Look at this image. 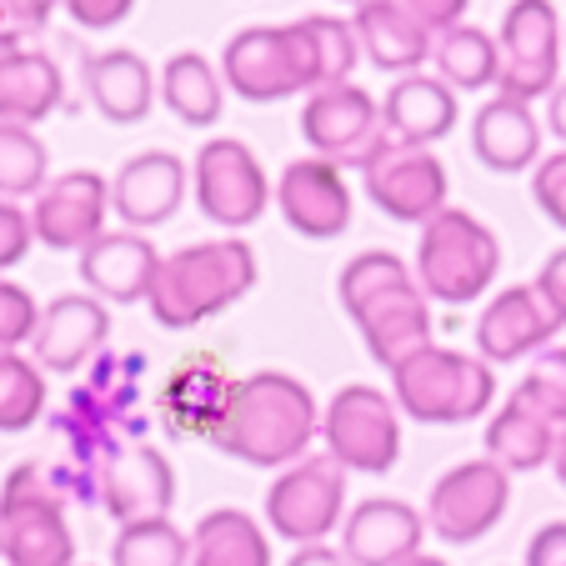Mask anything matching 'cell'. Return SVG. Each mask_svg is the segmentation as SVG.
I'll return each mask as SVG.
<instances>
[{
  "label": "cell",
  "instance_id": "cell-1",
  "mask_svg": "<svg viewBox=\"0 0 566 566\" xmlns=\"http://www.w3.org/2000/svg\"><path fill=\"white\" fill-rule=\"evenodd\" d=\"M321 437V407L311 386L291 371H251L231 386L226 411L211 431V447L247 467H276L311 457Z\"/></svg>",
  "mask_w": 566,
  "mask_h": 566
},
{
  "label": "cell",
  "instance_id": "cell-2",
  "mask_svg": "<svg viewBox=\"0 0 566 566\" xmlns=\"http://www.w3.org/2000/svg\"><path fill=\"white\" fill-rule=\"evenodd\" d=\"M342 306L376 366L396 371L431 346V301L396 251H361L342 271Z\"/></svg>",
  "mask_w": 566,
  "mask_h": 566
},
{
  "label": "cell",
  "instance_id": "cell-3",
  "mask_svg": "<svg viewBox=\"0 0 566 566\" xmlns=\"http://www.w3.org/2000/svg\"><path fill=\"white\" fill-rule=\"evenodd\" d=\"M256 251L235 235H221V241H196V247H181L171 256H160L156 286H150L146 306L150 316L166 326V332H191L201 321L231 311L241 296H251L256 286Z\"/></svg>",
  "mask_w": 566,
  "mask_h": 566
},
{
  "label": "cell",
  "instance_id": "cell-4",
  "mask_svg": "<svg viewBox=\"0 0 566 566\" xmlns=\"http://www.w3.org/2000/svg\"><path fill=\"white\" fill-rule=\"evenodd\" d=\"M391 396L401 417L427 421V427H461V421H476L492 411L496 371L481 356L431 342L427 352L407 356L391 371Z\"/></svg>",
  "mask_w": 566,
  "mask_h": 566
},
{
  "label": "cell",
  "instance_id": "cell-5",
  "mask_svg": "<svg viewBox=\"0 0 566 566\" xmlns=\"http://www.w3.org/2000/svg\"><path fill=\"white\" fill-rule=\"evenodd\" d=\"M496 271H502V241L486 221H476L461 206L437 211L421 226L417 241V286L427 301L441 306H471L492 291Z\"/></svg>",
  "mask_w": 566,
  "mask_h": 566
},
{
  "label": "cell",
  "instance_id": "cell-6",
  "mask_svg": "<svg viewBox=\"0 0 566 566\" xmlns=\"http://www.w3.org/2000/svg\"><path fill=\"white\" fill-rule=\"evenodd\" d=\"M0 556L6 566H75L65 492L41 461H25L0 486Z\"/></svg>",
  "mask_w": 566,
  "mask_h": 566
},
{
  "label": "cell",
  "instance_id": "cell-7",
  "mask_svg": "<svg viewBox=\"0 0 566 566\" xmlns=\"http://www.w3.org/2000/svg\"><path fill=\"white\" fill-rule=\"evenodd\" d=\"M321 441L326 457H336L346 471L386 476L401 461V407L391 391L376 386H342L321 411Z\"/></svg>",
  "mask_w": 566,
  "mask_h": 566
},
{
  "label": "cell",
  "instance_id": "cell-8",
  "mask_svg": "<svg viewBox=\"0 0 566 566\" xmlns=\"http://www.w3.org/2000/svg\"><path fill=\"white\" fill-rule=\"evenodd\" d=\"M346 476L336 457H301L266 486V526L281 542L316 546L346 522Z\"/></svg>",
  "mask_w": 566,
  "mask_h": 566
},
{
  "label": "cell",
  "instance_id": "cell-9",
  "mask_svg": "<svg viewBox=\"0 0 566 566\" xmlns=\"http://www.w3.org/2000/svg\"><path fill=\"white\" fill-rule=\"evenodd\" d=\"M191 196L206 221L226 226V231H247L276 201V186L266 181V166L256 160V150L247 140L216 136L191 160Z\"/></svg>",
  "mask_w": 566,
  "mask_h": 566
},
{
  "label": "cell",
  "instance_id": "cell-10",
  "mask_svg": "<svg viewBox=\"0 0 566 566\" xmlns=\"http://www.w3.org/2000/svg\"><path fill=\"white\" fill-rule=\"evenodd\" d=\"M502 86L496 96L526 101L562 86V15L552 0H512L502 15Z\"/></svg>",
  "mask_w": 566,
  "mask_h": 566
},
{
  "label": "cell",
  "instance_id": "cell-11",
  "mask_svg": "<svg viewBox=\"0 0 566 566\" xmlns=\"http://www.w3.org/2000/svg\"><path fill=\"white\" fill-rule=\"evenodd\" d=\"M506 506H512V471H502L492 457L461 461V467L441 471L437 486H431L427 532H437L451 546L481 542L486 532H496Z\"/></svg>",
  "mask_w": 566,
  "mask_h": 566
},
{
  "label": "cell",
  "instance_id": "cell-12",
  "mask_svg": "<svg viewBox=\"0 0 566 566\" xmlns=\"http://www.w3.org/2000/svg\"><path fill=\"white\" fill-rule=\"evenodd\" d=\"M361 181L376 211L401 226H427L437 211H447V166L427 146L381 140L376 156L361 166Z\"/></svg>",
  "mask_w": 566,
  "mask_h": 566
},
{
  "label": "cell",
  "instance_id": "cell-13",
  "mask_svg": "<svg viewBox=\"0 0 566 566\" xmlns=\"http://www.w3.org/2000/svg\"><path fill=\"white\" fill-rule=\"evenodd\" d=\"M301 136H306L311 156L361 171L366 160L376 156V146L386 140L381 101H376L366 86H356V81L311 91L306 106H301Z\"/></svg>",
  "mask_w": 566,
  "mask_h": 566
},
{
  "label": "cell",
  "instance_id": "cell-14",
  "mask_svg": "<svg viewBox=\"0 0 566 566\" xmlns=\"http://www.w3.org/2000/svg\"><path fill=\"white\" fill-rule=\"evenodd\" d=\"M221 81L251 106L286 96H306V75L291 51L286 25H247L235 31L221 51Z\"/></svg>",
  "mask_w": 566,
  "mask_h": 566
},
{
  "label": "cell",
  "instance_id": "cell-15",
  "mask_svg": "<svg viewBox=\"0 0 566 566\" xmlns=\"http://www.w3.org/2000/svg\"><path fill=\"white\" fill-rule=\"evenodd\" d=\"M111 216V181L101 171H65L35 196L31 226L35 241L51 251H86L106 235Z\"/></svg>",
  "mask_w": 566,
  "mask_h": 566
},
{
  "label": "cell",
  "instance_id": "cell-16",
  "mask_svg": "<svg viewBox=\"0 0 566 566\" xmlns=\"http://www.w3.org/2000/svg\"><path fill=\"white\" fill-rule=\"evenodd\" d=\"M276 206L291 231L311 235V241H336V235H346L352 211H356L342 166H332V160H321V156H301L281 171Z\"/></svg>",
  "mask_w": 566,
  "mask_h": 566
},
{
  "label": "cell",
  "instance_id": "cell-17",
  "mask_svg": "<svg viewBox=\"0 0 566 566\" xmlns=\"http://www.w3.org/2000/svg\"><path fill=\"white\" fill-rule=\"evenodd\" d=\"M191 191V166L171 150H140L111 176V211L126 231H156L181 211Z\"/></svg>",
  "mask_w": 566,
  "mask_h": 566
},
{
  "label": "cell",
  "instance_id": "cell-18",
  "mask_svg": "<svg viewBox=\"0 0 566 566\" xmlns=\"http://www.w3.org/2000/svg\"><path fill=\"white\" fill-rule=\"evenodd\" d=\"M421 542H427V512L396 496H366L342 522V552L352 566H401L421 556Z\"/></svg>",
  "mask_w": 566,
  "mask_h": 566
},
{
  "label": "cell",
  "instance_id": "cell-19",
  "mask_svg": "<svg viewBox=\"0 0 566 566\" xmlns=\"http://www.w3.org/2000/svg\"><path fill=\"white\" fill-rule=\"evenodd\" d=\"M111 336V311L101 296H55L51 306H41V326L31 336V356L41 371H81L86 361H96L101 346Z\"/></svg>",
  "mask_w": 566,
  "mask_h": 566
},
{
  "label": "cell",
  "instance_id": "cell-20",
  "mask_svg": "<svg viewBox=\"0 0 566 566\" xmlns=\"http://www.w3.org/2000/svg\"><path fill=\"white\" fill-rule=\"evenodd\" d=\"M556 332H562V326H556V316L546 311V301L536 296V286H506L481 306L476 356L492 366L522 361V356H542Z\"/></svg>",
  "mask_w": 566,
  "mask_h": 566
},
{
  "label": "cell",
  "instance_id": "cell-21",
  "mask_svg": "<svg viewBox=\"0 0 566 566\" xmlns=\"http://www.w3.org/2000/svg\"><path fill=\"white\" fill-rule=\"evenodd\" d=\"M101 502L120 526L171 516L176 506V471L156 447H120L101 467Z\"/></svg>",
  "mask_w": 566,
  "mask_h": 566
},
{
  "label": "cell",
  "instance_id": "cell-22",
  "mask_svg": "<svg viewBox=\"0 0 566 566\" xmlns=\"http://www.w3.org/2000/svg\"><path fill=\"white\" fill-rule=\"evenodd\" d=\"M160 271V251L150 247L146 231H106L101 241H91L81 251V281H86L91 296L116 301V306H136L150 296Z\"/></svg>",
  "mask_w": 566,
  "mask_h": 566
},
{
  "label": "cell",
  "instance_id": "cell-23",
  "mask_svg": "<svg viewBox=\"0 0 566 566\" xmlns=\"http://www.w3.org/2000/svg\"><path fill=\"white\" fill-rule=\"evenodd\" d=\"M461 101L457 91L441 81V75H396L391 91L381 96V126L386 140H401V146H437L457 130Z\"/></svg>",
  "mask_w": 566,
  "mask_h": 566
},
{
  "label": "cell",
  "instance_id": "cell-24",
  "mask_svg": "<svg viewBox=\"0 0 566 566\" xmlns=\"http://www.w3.org/2000/svg\"><path fill=\"white\" fill-rule=\"evenodd\" d=\"M65 75L45 51L25 45L21 35H0V120L41 126L61 111Z\"/></svg>",
  "mask_w": 566,
  "mask_h": 566
},
{
  "label": "cell",
  "instance_id": "cell-25",
  "mask_svg": "<svg viewBox=\"0 0 566 566\" xmlns=\"http://www.w3.org/2000/svg\"><path fill=\"white\" fill-rule=\"evenodd\" d=\"M471 150L486 171L496 176H522L542 166V120L526 101L492 96L471 120Z\"/></svg>",
  "mask_w": 566,
  "mask_h": 566
},
{
  "label": "cell",
  "instance_id": "cell-26",
  "mask_svg": "<svg viewBox=\"0 0 566 566\" xmlns=\"http://www.w3.org/2000/svg\"><path fill=\"white\" fill-rule=\"evenodd\" d=\"M86 71V91H91V106L111 120V126H136V120L150 116L156 106V71L146 65V55L126 51H91L81 61Z\"/></svg>",
  "mask_w": 566,
  "mask_h": 566
},
{
  "label": "cell",
  "instance_id": "cell-27",
  "mask_svg": "<svg viewBox=\"0 0 566 566\" xmlns=\"http://www.w3.org/2000/svg\"><path fill=\"white\" fill-rule=\"evenodd\" d=\"M352 25H356V41H361L366 61L386 75H417L431 61V45H437V35L421 21H411L396 0H361Z\"/></svg>",
  "mask_w": 566,
  "mask_h": 566
},
{
  "label": "cell",
  "instance_id": "cell-28",
  "mask_svg": "<svg viewBox=\"0 0 566 566\" xmlns=\"http://www.w3.org/2000/svg\"><path fill=\"white\" fill-rule=\"evenodd\" d=\"M231 376L221 371L216 356H186V366H176L166 391H160V411L171 421V431L181 437H206L211 441L216 421L226 411V396H231Z\"/></svg>",
  "mask_w": 566,
  "mask_h": 566
},
{
  "label": "cell",
  "instance_id": "cell-29",
  "mask_svg": "<svg viewBox=\"0 0 566 566\" xmlns=\"http://www.w3.org/2000/svg\"><path fill=\"white\" fill-rule=\"evenodd\" d=\"M291 51L301 61V75H306V96L326 86H346L356 71V55H361V41H356L352 21H336V15H301V21L286 25Z\"/></svg>",
  "mask_w": 566,
  "mask_h": 566
},
{
  "label": "cell",
  "instance_id": "cell-30",
  "mask_svg": "<svg viewBox=\"0 0 566 566\" xmlns=\"http://www.w3.org/2000/svg\"><path fill=\"white\" fill-rule=\"evenodd\" d=\"M191 566H271V536L241 506H216L191 532Z\"/></svg>",
  "mask_w": 566,
  "mask_h": 566
},
{
  "label": "cell",
  "instance_id": "cell-31",
  "mask_svg": "<svg viewBox=\"0 0 566 566\" xmlns=\"http://www.w3.org/2000/svg\"><path fill=\"white\" fill-rule=\"evenodd\" d=\"M556 437H562V427H552L532 407H522L516 396H506V407L486 421V457L502 471H512V476L516 471H536V467H552Z\"/></svg>",
  "mask_w": 566,
  "mask_h": 566
},
{
  "label": "cell",
  "instance_id": "cell-32",
  "mask_svg": "<svg viewBox=\"0 0 566 566\" xmlns=\"http://www.w3.org/2000/svg\"><path fill=\"white\" fill-rule=\"evenodd\" d=\"M160 101H166V111H171L176 120H186V126L201 130V126H216V120H221L226 81L206 55L176 51L171 61L160 65Z\"/></svg>",
  "mask_w": 566,
  "mask_h": 566
},
{
  "label": "cell",
  "instance_id": "cell-33",
  "mask_svg": "<svg viewBox=\"0 0 566 566\" xmlns=\"http://www.w3.org/2000/svg\"><path fill=\"white\" fill-rule=\"evenodd\" d=\"M431 65L451 91H486L502 86V41L486 35L481 25H457V31L437 35L431 45Z\"/></svg>",
  "mask_w": 566,
  "mask_h": 566
},
{
  "label": "cell",
  "instance_id": "cell-34",
  "mask_svg": "<svg viewBox=\"0 0 566 566\" xmlns=\"http://www.w3.org/2000/svg\"><path fill=\"white\" fill-rule=\"evenodd\" d=\"M51 186V150L35 136V126L0 120V201L41 196Z\"/></svg>",
  "mask_w": 566,
  "mask_h": 566
},
{
  "label": "cell",
  "instance_id": "cell-35",
  "mask_svg": "<svg viewBox=\"0 0 566 566\" xmlns=\"http://www.w3.org/2000/svg\"><path fill=\"white\" fill-rule=\"evenodd\" d=\"M111 566H191V532H181L171 516L130 522L111 542Z\"/></svg>",
  "mask_w": 566,
  "mask_h": 566
},
{
  "label": "cell",
  "instance_id": "cell-36",
  "mask_svg": "<svg viewBox=\"0 0 566 566\" xmlns=\"http://www.w3.org/2000/svg\"><path fill=\"white\" fill-rule=\"evenodd\" d=\"M45 411V371L35 356L0 352V431H31Z\"/></svg>",
  "mask_w": 566,
  "mask_h": 566
},
{
  "label": "cell",
  "instance_id": "cell-37",
  "mask_svg": "<svg viewBox=\"0 0 566 566\" xmlns=\"http://www.w3.org/2000/svg\"><path fill=\"white\" fill-rule=\"evenodd\" d=\"M516 401L532 407L536 417H546L552 427H566V346H546L532 366H526L522 386H516Z\"/></svg>",
  "mask_w": 566,
  "mask_h": 566
},
{
  "label": "cell",
  "instance_id": "cell-38",
  "mask_svg": "<svg viewBox=\"0 0 566 566\" xmlns=\"http://www.w3.org/2000/svg\"><path fill=\"white\" fill-rule=\"evenodd\" d=\"M35 326H41V306H35V296L25 286H15V281L0 276V352H21V346H31Z\"/></svg>",
  "mask_w": 566,
  "mask_h": 566
},
{
  "label": "cell",
  "instance_id": "cell-39",
  "mask_svg": "<svg viewBox=\"0 0 566 566\" xmlns=\"http://www.w3.org/2000/svg\"><path fill=\"white\" fill-rule=\"evenodd\" d=\"M532 196H536V206H542L546 221L566 231V150H556V156H546L542 166H536Z\"/></svg>",
  "mask_w": 566,
  "mask_h": 566
},
{
  "label": "cell",
  "instance_id": "cell-40",
  "mask_svg": "<svg viewBox=\"0 0 566 566\" xmlns=\"http://www.w3.org/2000/svg\"><path fill=\"white\" fill-rule=\"evenodd\" d=\"M31 247H35L31 211H21V201H0V276L11 266H21Z\"/></svg>",
  "mask_w": 566,
  "mask_h": 566
},
{
  "label": "cell",
  "instance_id": "cell-41",
  "mask_svg": "<svg viewBox=\"0 0 566 566\" xmlns=\"http://www.w3.org/2000/svg\"><path fill=\"white\" fill-rule=\"evenodd\" d=\"M65 0H0V35H31L61 11Z\"/></svg>",
  "mask_w": 566,
  "mask_h": 566
},
{
  "label": "cell",
  "instance_id": "cell-42",
  "mask_svg": "<svg viewBox=\"0 0 566 566\" xmlns=\"http://www.w3.org/2000/svg\"><path fill=\"white\" fill-rule=\"evenodd\" d=\"M401 11L411 15V21H421L431 35H447L457 31V25H467L461 15L471 11V0H396Z\"/></svg>",
  "mask_w": 566,
  "mask_h": 566
},
{
  "label": "cell",
  "instance_id": "cell-43",
  "mask_svg": "<svg viewBox=\"0 0 566 566\" xmlns=\"http://www.w3.org/2000/svg\"><path fill=\"white\" fill-rule=\"evenodd\" d=\"M136 11V0H65V15H71L81 31H111L126 15Z\"/></svg>",
  "mask_w": 566,
  "mask_h": 566
},
{
  "label": "cell",
  "instance_id": "cell-44",
  "mask_svg": "<svg viewBox=\"0 0 566 566\" xmlns=\"http://www.w3.org/2000/svg\"><path fill=\"white\" fill-rule=\"evenodd\" d=\"M532 286H536V296L546 301V311L556 316V326H566V247L546 256V266L536 271Z\"/></svg>",
  "mask_w": 566,
  "mask_h": 566
},
{
  "label": "cell",
  "instance_id": "cell-45",
  "mask_svg": "<svg viewBox=\"0 0 566 566\" xmlns=\"http://www.w3.org/2000/svg\"><path fill=\"white\" fill-rule=\"evenodd\" d=\"M526 566H566V522H546L526 546Z\"/></svg>",
  "mask_w": 566,
  "mask_h": 566
},
{
  "label": "cell",
  "instance_id": "cell-46",
  "mask_svg": "<svg viewBox=\"0 0 566 566\" xmlns=\"http://www.w3.org/2000/svg\"><path fill=\"white\" fill-rule=\"evenodd\" d=\"M286 566H352V562H346L342 546L316 542V546H296V556H291Z\"/></svg>",
  "mask_w": 566,
  "mask_h": 566
},
{
  "label": "cell",
  "instance_id": "cell-47",
  "mask_svg": "<svg viewBox=\"0 0 566 566\" xmlns=\"http://www.w3.org/2000/svg\"><path fill=\"white\" fill-rule=\"evenodd\" d=\"M546 126H552V136L562 140V150H566V81L546 96Z\"/></svg>",
  "mask_w": 566,
  "mask_h": 566
},
{
  "label": "cell",
  "instance_id": "cell-48",
  "mask_svg": "<svg viewBox=\"0 0 566 566\" xmlns=\"http://www.w3.org/2000/svg\"><path fill=\"white\" fill-rule=\"evenodd\" d=\"M552 471H556V481L566 486V427H562V437H556V457H552Z\"/></svg>",
  "mask_w": 566,
  "mask_h": 566
},
{
  "label": "cell",
  "instance_id": "cell-49",
  "mask_svg": "<svg viewBox=\"0 0 566 566\" xmlns=\"http://www.w3.org/2000/svg\"><path fill=\"white\" fill-rule=\"evenodd\" d=\"M401 566H451V562H441V556L421 552V556H411V562H401Z\"/></svg>",
  "mask_w": 566,
  "mask_h": 566
},
{
  "label": "cell",
  "instance_id": "cell-50",
  "mask_svg": "<svg viewBox=\"0 0 566 566\" xmlns=\"http://www.w3.org/2000/svg\"><path fill=\"white\" fill-rule=\"evenodd\" d=\"M346 6H361V0H346Z\"/></svg>",
  "mask_w": 566,
  "mask_h": 566
}]
</instances>
